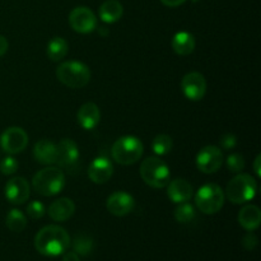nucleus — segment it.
<instances>
[{"instance_id": "f257e3e1", "label": "nucleus", "mask_w": 261, "mask_h": 261, "mask_svg": "<svg viewBox=\"0 0 261 261\" xmlns=\"http://www.w3.org/2000/svg\"><path fill=\"white\" fill-rule=\"evenodd\" d=\"M70 236L63 227H43L35 236V249L43 256L55 257L63 255L70 246Z\"/></svg>"}, {"instance_id": "f03ea898", "label": "nucleus", "mask_w": 261, "mask_h": 261, "mask_svg": "<svg viewBox=\"0 0 261 261\" xmlns=\"http://www.w3.org/2000/svg\"><path fill=\"white\" fill-rule=\"evenodd\" d=\"M32 186L42 196L58 195L65 186V175L58 167H46L33 176Z\"/></svg>"}, {"instance_id": "7ed1b4c3", "label": "nucleus", "mask_w": 261, "mask_h": 261, "mask_svg": "<svg viewBox=\"0 0 261 261\" xmlns=\"http://www.w3.org/2000/svg\"><path fill=\"white\" fill-rule=\"evenodd\" d=\"M257 193V182L251 175L239 173L234 176L226 189V198L233 204H244L252 200Z\"/></svg>"}, {"instance_id": "20e7f679", "label": "nucleus", "mask_w": 261, "mask_h": 261, "mask_svg": "<svg viewBox=\"0 0 261 261\" xmlns=\"http://www.w3.org/2000/svg\"><path fill=\"white\" fill-rule=\"evenodd\" d=\"M56 76L69 88H83L91 81V70L81 61H65L58 66Z\"/></svg>"}, {"instance_id": "39448f33", "label": "nucleus", "mask_w": 261, "mask_h": 261, "mask_svg": "<svg viewBox=\"0 0 261 261\" xmlns=\"http://www.w3.org/2000/svg\"><path fill=\"white\" fill-rule=\"evenodd\" d=\"M143 150H144V147L140 139L133 135H126L114 143L111 148V155L119 165L129 166L134 165L140 160Z\"/></svg>"}, {"instance_id": "423d86ee", "label": "nucleus", "mask_w": 261, "mask_h": 261, "mask_svg": "<svg viewBox=\"0 0 261 261\" xmlns=\"http://www.w3.org/2000/svg\"><path fill=\"white\" fill-rule=\"evenodd\" d=\"M140 176L150 188L162 189L170 182L171 172L162 160L158 157H148L140 165Z\"/></svg>"}, {"instance_id": "0eeeda50", "label": "nucleus", "mask_w": 261, "mask_h": 261, "mask_svg": "<svg viewBox=\"0 0 261 261\" xmlns=\"http://www.w3.org/2000/svg\"><path fill=\"white\" fill-rule=\"evenodd\" d=\"M224 191L217 184H205L195 194V204L204 214H216L224 204Z\"/></svg>"}, {"instance_id": "6e6552de", "label": "nucleus", "mask_w": 261, "mask_h": 261, "mask_svg": "<svg viewBox=\"0 0 261 261\" xmlns=\"http://www.w3.org/2000/svg\"><path fill=\"white\" fill-rule=\"evenodd\" d=\"M28 144V135L22 127L12 126L4 130L0 137L2 149L8 154H17L23 152Z\"/></svg>"}, {"instance_id": "1a4fd4ad", "label": "nucleus", "mask_w": 261, "mask_h": 261, "mask_svg": "<svg viewBox=\"0 0 261 261\" xmlns=\"http://www.w3.org/2000/svg\"><path fill=\"white\" fill-rule=\"evenodd\" d=\"M223 163V153L216 145H206L196 154V167L203 173H214Z\"/></svg>"}, {"instance_id": "9d476101", "label": "nucleus", "mask_w": 261, "mask_h": 261, "mask_svg": "<svg viewBox=\"0 0 261 261\" xmlns=\"http://www.w3.org/2000/svg\"><path fill=\"white\" fill-rule=\"evenodd\" d=\"M70 27L78 33H91L97 28V17L89 8L76 7L69 14Z\"/></svg>"}, {"instance_id": "9b49d317", "label": "nucleus", "mask_w": 261, "mask_h": 261, "mask_svg": "<svg viewBox=\"0 0 261 261\" xmlns=\"http://www.w3.org/2000/svg\"><path fill=\"white\" fill-rule=\"evenodd\" d=\"M181 89L184 96L190 101H200L206 93V81L203 74L198 71L188 73L181 81Z\"/></svg>"}, {"instance_id": "f8f14e48", "label": "nucleus", "mask_w": 261, "mask_h": 261, "mask_svg": "<svg viewBox=\"0 0 261 261\" xmlns=\"http://www.w3.org/2000/svg\"><path fill=\"white\" fill-rule=\"evenodd\" d=\"M106 206L112 216L124 217L134 211L135 200L125 191H115L107 199Z\"/></svg>"}, {"instance_id": "ddd939ff", "label": "nucleus", "mask_w": 261, "mask_h": 261, "mask_svg": "<svg viewBox=\"0 0 261 261\" xmlns=\"http://www.w3.org/2000/svg\"><path fill=\"white\" fill-rule=\"evenodd\" d=\"M5 198L8 201L15 205H20L30 198V184L24 177L10 178L5 185Z\"/></svg>"}, {"instance_id": "4468645a", "label": "nucleus", "mask_w": 261, "mask_h": 261, "mask_svg": "<svg viewBox=\"0 0 261 261\" xmlns=\"http://www.w3.org/2000/svg\"><path fill=\"white\" fill-rule=\"evenodd\" d=\"M114 173V166L106 157H97L88 167V177L94 184H105L111 178Z\"/></svg>"}, {"instance_id": "2eb2a0df", "label": "nucleus", "mask_w": 261, "mask_h": 261, "mask_svg": "<svg viewBox=\"0 0 261 261\" xmlns=\"http://www.w3.org/2000/svg\"><path fill=\"white\" fill-rule=\"evenodd\" d=\"M56 152H58V160L56 163L61 167H70L75 165L79 160V149L78 145L71 139H61L56 145Z\"/></svg>"}, {"instance_id": "dca6fc26", "label": "nucleus", "mask_w": 261, "mask_h": 261, "mask_svg": "<svg viewBox=\"0 0 261 261\" xmlns=\"http://www.w3.org/2000/svg\"><path fill=\"white\" fill-rule=\"evenodd\" d=\"M193 186L184 178H176L167 184V195L173 203H186L193 196Z\"/></svg>"}, {"instance_id": "f3484780", "label": "nucleus", "mask_w": 261, "mask_h": 261, "mask_svg": "<svg viewBox=\"0 0 261 261\" xmlns=\"http://www.w3.org/2000/svg\"><path fill=\"white\" fill-rule=\"evenodd\" d=\"M99 119H101V112H99L98 106L93 102H87V103L82 105L76 114L78 124L84 130H93L98 125Z\"/></svg>"}, {"instance_id": "a211bd4d", "label": "nucleus", "mask_w": 261, "mask_h": 261, "mask_svg": "<svg viewBox=\"0 0 261 261\" xmlns=\"http://www.w3.org/2000/svg\"><path fill=\"white\" fill-rule=\"evenodd\" d=\"M75 212V204L69 198H60L48 206V216L55 222H65Z\"/></svg>"}, {"instance_id": "6ab92c4d", "label": "nucleus", "mask_w": 261, "mask_h": 261, "mask_svg": "<svg viewBox=\"0 0 261 261\" xmlns=\"http://www.w3.org/2000/svg\"><path fill=\"white\" fill-rule=\"evenodd\" d=\"M33 155L36 161L41 165H54L58 160V152H56V145L51 140L42 139L37 142L33 148Z\"/></svg>"}, {"instance_id": "aec40b11", "label": "nucleus", "mask_w": 261, "mask_h": 261, "mask_svg": "<svg viewBox=\"0 0 261 261\" xmlns=\"http://www.w3.org/2000/svg\"><path fill=\"white\" fill-rule=\"evenodd\" d=\"M239 223L246 231H255L259 228L261 223V212L259 206L252 205V204L245 205L239 213Z\"/></svg>"}, {"instance_id": "412c9836", "label": "nucleus", "mask_w": 261, "mask_h": 261, "mask_svg": "<svg viewBox=\"0 0 261 261\" xmlns=\"http://www.w3.org/2000/svg\"><path fill=\"white\" fill-rule=\"evenodd\" d=\"M98 13L102 22L111 24V23L117 22L122 17L124 8H122V4L119 0H106L99 7Z\"/></svg>"}, {"instance_id": "4be33fe9", "label": "nucleus", "mask_w": 261, "mask_h": 261, "mask_svg": "<svg viewBox=\"0 0 261 261\" xmlns=\"http://www.w3.org/2000/svg\"><path fill=\"white\" fill-rule=\"evenodd\" d=\"M172 48L177 55L180 56H188L195 48V38L191 33L181 31L177 32L172 38Z\"/></svg>"}, {"instance_id": "5701e85b", "label": "nucleus", "mask_w": 261, "mask_h": 261, "mask_svg": "<svg viewBox=\"0 0 261 261\" xmlns=\"http://www.w3.org/2000/svg\"><path fill=\"white\" fill-rule=\"evenodd\" d=\"M68 50L69 45L63 37H54L48 42L46 53H47V56L50 60L59 61L65 58L66 54H68Z\"/></svg>"}, {"instance_id": "b1692460", "label": "nucleus", "mask_w": 261, "mask_h": 261, "mask_svg": "<svg viewBox=\"0 0 261 261\" xmlns=\"http://www.w3.org/2000/svg\"><path fill=\"white\" fill-rule=\"evenodd\" d=\"M5 224H7V227L12 232L19 233V232H22L23 229L25 228V226H27V218H25V216L19 211V209H12V211L7 214Z\"/></svg>"}, {"instance_id": "393cba45", "label": "nucleus", "mask_w": 261, "mask_h": 261, "mask_svg": "<svg viewBox=\"0 0 261 261\" xmlns=\"http://www.w3.org/2000/svg\"><path fill=\"white\" fill-rule=\"evenodd\" d=\"M73 251L79 256H87L93 251V240L86 233H79L73 240Z\"/></svg>"}, {"instance_id": "a878e982", "label": "nucleus", "mask_w": 261, "mask_h": 261, "mask_svg": "<svg viewBox=\"0 0 261 261\" xmlns=\"http://www.w3.org/2000/svg\"><path fill=\"white\" fill-rule=\"evenodd\" d=\"M173 142L172 138L166 134H160L153 139L152 150L157 155H166L172 150Z\"/></svg>"}, {"instance_id": "bb28decb", "label": "nucleus", "mask_w": 261, "mask_h": 261, "mask_svg": "<svg viewBox=\"0 0 261 261\" xmlns=\"http://www.w3.org/2000/svg\"><path fill=\"white\" fill-rule=\"evenodd\" d=\"M196 212L191 204L181 203L177 208L175 209V219L178 223H190L195 219Z\"/></svg>"}, {"instance_id": "cd10ccee", "label": "nucleus", "mask_w": 261, "mask_h": 261, "mask_svg": "<svg viewBox=\"0 0 261 261\" xmlns=\"http://www.w3.org/2000/svg\"><path fill=\"white\" fill-rule=\"evenodd\" d=\"M227 168L232 173H241V171L245 168V160L239 153H233L227 157L226 161Z\"/></svg>"}, {"instance_id": "c85d7f7f", "label": "nucleus", "mask_w": 261, "mask_h": 261, "mask_svg": "<svg viewBox=\"0 0 261 261\" xmlns=\"http://www.w3.org/2000/svg\"><path fill=\"white\" fill-rule=\"evenodd\" d=\"M27 214L32 219H40L46 214V208L41 201L33 200L27 205Z\"/></svg>"}, {"instance_id": "c756f323", "label": "nucleus", "mask_w": 261, "mask_h": 261, "mask_svg": "<svg viewBox=\"0 0 261 261\" xmlns=\"http://www.w3.org/2000/svg\"><path fill=\"white\" fill-rule=\"evenodd\" d=\"M18 170V162L13 157H5L0 162V172L5 176L13 175Z\"/></svg>"}, {"instance_id": "7c9ffc66", "label": "nucleus", "mask_w": 261, "mask_h": 261, "mask_svg": "<svg viewBox=\"0 0 261 261\" xmlns=\"http://www.w3.org/2000/svg\"><path fill=\"white\" fill-rule=\"evenodd\" d=\"M219 142H221L223 149H233L237 144V138L233 134H229L228 133V134H224Z\"/></svg>"}, {"instance_id": "2f4dec72", "label": "nucleus", "mask_w": 261, "mask_h": 261, "mask_svg": "<svg viewBox=\"0 0 261 261\" xmlns=\"http://www.w3.org/2000/svg\"><path fill=\"white\" fill-rule=\"evenodd\" d=\"M242 245H244L245 249L249 250V251H251V250H254L255 247L257 246V237L255 236V233H252V231H249V233H247L246 236H244V239H242Z\"/></svg>"}, {"instance_id": "473e14b6", "label": "nucleus", "mask_w": 261, "mask_h": 261, "mask_svg": "<svg viewBox=\"0 0 261 261\" xmlns=\"http://www.w3.org/2000/svg\"><path fill=\"white\" fill-rule=\"evenodd\" d=\"M8 47H9V42H8V40L4 36L0 35V58L7 53Z\"/></svg>"}, {"instance_id": "72a5a7b5", "label": "nucleus", "mask_w": 261, "mask_h": 261, "mask_svg": "<svg viewBox=\"0 0 261 261\" xmlns=\"http://www.w3.org/2000/svg\"><path fill=\"white\" fill-rule=\"evenodd\" d=\"M163 5L166 7H170V8H176V7H180L181 4L186 2V0H161Z\"/></svg>"}, {"instance_id": "f704fd0d", "label": "nucleus", "mask_w": 261, "mask_h": 261, "mask_svg": "<svg viewBox=\"0 0 261 261\" xmlns=\"http://www.w3.org/2000/svg\"><path fill=\"white\" fill-rule=\"evenodd\" d=\"M63 261H81L79 259V255L75 254L74 251L71 252H64L63 254Z\"/></svg>"}, {"instance_id": "c9c22d12", "label": "nucleus", "mask_w": 261, "mask_h": 261, "mask_svg": "<svg viewBox=\"0 0 261 261\" xmlns=\"http://www.w3.org/2000/svg\"><path fill=\"white\" fill-rule=\"evenodd\" d=\"M260 163H261V155L257 154V157L255 158V163H254V171H255V173H256L257 177H261Z\"/></svg>"}, {"instance_id": "e433bc0d", "label": "nucleus", "mask_w": 261, "mask_h": 261, "mask_svg": "<svg viewBox=\"0 0 261 261\" xmlns=\"http://www.w3.org/2000/svg\"><path fill=\"white\" fill-rule=\"evenodd\" d=\"M99 33H101L102 36H106L109 35V30H106L105 27H99Z\"/></svg>"}, {"instance_id": "4c0bfd02", "label": "nucleus", "mask_w": 261, "mask_h": 261, "mask_svg": "<svg viewBox=\"0 0 261 261\" xmlns=\"http://www.w3.org/2000/svg\"><path fill=\"white\" fill-rule=\"evenodd\" d=\"M191 2H194V3H196V2H198V0H191Z\"/></svg>"}]
</instances>
